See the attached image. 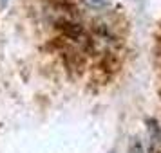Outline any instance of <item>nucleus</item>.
I'll return each mask as SVG.
<instances>
[{
    "label": "nucleus",
    "instance_id": "nucleus-5",
    "mask_svg": "<svg viewBox=\"0 0 161 153\" xmlns=\"http://www.w3.org/2000/svg\"><path fill=\"white\" fill-rule=\"evenodd\" d=\"M6 4H8V0H0V8H6Z\"/></svg>",
    "mask_w": 161,
    "mask_h": 153
},
{
    "label": "nucleus",
    "instance_id": "nucleus-2",
    "mask_svg": "<svg viewBox=\"0 0 161 153\" xmlns=\"http://www.w3.org/2000/svg\"><path fill=\"white\" fill-rule=\"evenodd\" d=\"M60 31L65 34V36L73 38V40H76V38H80L81 34H83V29H81L80 23H74V22H60Z\"/></svg>",
    "mask_w": 161,
    "mask_h": 153
},
{
    "label": "nucleus",
    "instance_id": "nucleus-3",
    "mask_svg": "<svg viewBox=\"0 0 161 153\" xmlns=\"http://www.w3.org/2000/svg\"><path fill=\"white\" fill-rule=\"evenodd\" d=\"M129 153H145L143 150V144L138 137H132L130 139V144H129Z\"/></svg>",
    "mask_w": 161,
    "mask_h": 153
},
{
    "label": "nucleus",
    "instance_id": "nucleus-4",
    "mask_svg": "<svg viewBox=\"0 0 161 153\" xmlns=\"http://www.w3.org/2000/svg\"><path fill=\"white\" fill-rule=\"evenodd\" d=\"M89 6H92V8H103V6H107L110 0H85Z\"/></svg>",
    "mask_w": 161,
    "mask_h": 153
},
{
    "label": "nucleus",
    "instance_id": "nucleus-1",
    "mask_svg": "<svg viewBox=\"0 0 161 153\" xmlns=\"http://www.w3.org/2000/svg\"><path fill=\"white\" fill-rule=\"evenodd\" d=\"M147 126H148V139H150V150L154 153L161 151V128L159 124L156 123L154 119H148L147 121Z\"/></svg>",
    "mask_w": 161,
    "mask_h": 153
}]
</instances>
